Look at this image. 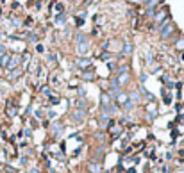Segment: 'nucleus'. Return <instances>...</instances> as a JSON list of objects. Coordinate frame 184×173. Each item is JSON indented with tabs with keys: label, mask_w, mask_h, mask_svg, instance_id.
<instances>
[{
	"label": "nucleus",
	"mask_w": 184,
	"mask_h": 173,
	"mask_svg": "<svg viewBox=\"0 0 184 173\" xmlns=\"http://www.w3.org/2000/svg\"><path fill=\"white\" fill-rule=\"evenodd\" d=\"M129 98H130V102H132V104H138V102L141 100V96H139V93H138V91L130 93V95H129Z\"/></svg>",
	"instance_id": "1"
},
{
	"label": "nucleus",
	"mask_w": 184,
	"mask_h": 173,
	"mask_svg": "<svg viewBox=\"0 0 184 173\" xmlns=\"http://www.w3.org/2000/svg\"><path fill=\"white\" fill-rule=\"evenodd\" d=\"M77 50H79V54H86V52H88V41H84V43H79Z\"/></svg>",
	"instance_id": "2"
},
{
	"label": "nucleus",
	"mask_w": 184,
	"mask_h": 173,
	"mask_svg": "<svg viewBox=\"0 0 184 173\" xmlns=\"http://www.w3.org/2000/svg\"><path fill=\"white\" fill-rule=\"evenodd\" d=\"M132 50H134V46H132L130 43H125V45H124V54H125V55H130Z\"/></svg>",
	"instance_id": "3"
},
{
	"label": "nucleus",
	"mask_w": 184,
	"mask_h": 173,
	"mask_svg": "<svg viewBox=\"0 0 184 173\" xmlns=\"http://www.w3.org/2000/svg\"><path fill=\"white\" fill-rule=\"evenodd\" d=\"M71 118H73L75 121H80V120H84V113H82V111H75V114Z\"/></svg>",
	"instance_id": "4"
},
{
	"label": "nucleus",
	"mask_w": 184,
	"mask_h": 173,
	"mask_svg": "<svg viewBox=\"0 0 184 173\" xmlns=\"http://www.w3.org/2000/svg\"><path fill=\"white\" fill-rule=\"evenodd\" d=\"M9 57H11L9 54H4L2 59H0V64H2V66H7V64H9Z\"/></svg>",
	"instance_id": "5"
},
{
	"label": "nucleus",
	"mask_w": 184,
	"mask_h": 173,
	"mask_svg": "<svg viewBox=\"0 0 184 173\" xmlns=\"http://www.w3.org/2000/svg\"><path fill=\"white\" fill-rule=\"evenodd\" d=\"M88 168H89L91 173H98V171H100V164H89Z\"/></svg>",
	"instance_id": "6"
},
{
	"label": "nucleus",
	"mask_w": 184,
	"mask_h": 173,
	"mask_svg": "<svg viewBox=\"0 0 184 173\" xmlns=\"http://www.w3.org/2000/svg\"><path fill=\"white\" fill-rule=\"evenodd\" d=\"M77 64H79V66H88V64H89V59H86V57L82 59V57H80V59L77 61Z\"/></svg>",
	"instance_id": "7"
},
{
	"label": "nucleus",
	"mask_w": 184,
	"mask_h": 173,
	"mask_svg": "<svg viewBox=\"0 0 184 173\" xmlns=\"http://www.w3.org/2000/svg\"><path fill=\"white\" fill-rule=\"evenodd\" d=\"M165 14H166L165 11H159L157 14H154V16H156V22H161V20H163V18H165Z\"/></svg>",
	"instance_id": "8"
},
{
	"label": "nucleus",
	"mask_w": 184,
	"mask_h": 173,
	"mask_svg": "<svg viewBox=\"0 0 184 173\" xmlns=\"http://www.w3.org/2000/svg\"><path fill=\"white\" fill-rule=\"evenodd\" d=\"M93 77H95V75L91 73V72H88V73H82V79H86V80H91Z\"/></svg>",
	"instance_id": "9"
},
{
	"label": "nucleus",
	"mask_w": 184,
	"mask_h": 173,
	"mask_svg": "<svg viewBox=\"0 0 184 173\" xmlns=\"http://www.w3.org/2000/svg\"><path fill=\"white\" fill-rule=\"evenodd\" d=\"M175 46H177V50H184V39H179Z\"/></svg>",
	"instance_id": "10"
},
{
	"label": "nucleus",
	"mask_w": 184,
	"mask_h": 173,
	"mask_svg": "<svg viewBox=\"0 0 184 173\" xmlns=\"http://www.w3.org/2000/svg\"><path fill=\"white\" fill-rule=\"evenodd\" d=\"M20 73H22V70H20V68H16V70H14V72L11 73V79H16V77L20 75Z\"/></svg>",
	"instance_id": "11"
},
{
	"label": "nucleus",
	"mask_w": 184,
	"mask_h": 173,
	"mask_svg": "<svg viewBox=\"0 0 184 173\" xmlns=\"http://www.w3.org/2000/svg\"><path fill=\"white\" fill-rule=\"evenodd\" d=\"M130 2H141V0H130Z\"/></svg>",
	"instance_id": "12"
}]
</instances>
